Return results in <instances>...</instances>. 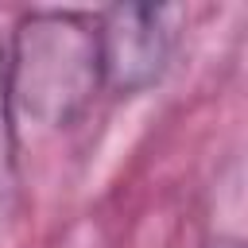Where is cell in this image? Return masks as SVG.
Here are the masks:
<instances>
[{"label":"cell","instance_id":"4","mask_svg":"<svg viewBox=\"0 0 248 248\" xmlns=\"http://www.w3.org/2000/svg\"><path fill=\"white\" fill-rule=\"evenodd\" d=\"M209 248H244V244H240V240H232V236H217Z\"/></svg>","mask_w":248,"mask_h":248},{"label":"cell","instance_id":"3","mask_svg":"<svg viewBox=\"0 0 248 248\" xmlns=\"http://www.w3.org/2000/svg\"><path fill=\"white\" fill-rule=\"evenodd\" d=\"M19 147H16V101L8 78V39L0 35V221L16 209L19 194Z\"/></svg>","mask_w":248,"mask_h":248},{"label":"cell","instance_id":"2","mask_svg":"<svg viewBox=\"0 0 248 248\" xmlns=\"http://www.w3.org/2000/svg\"><path fill=\"white\" fill-rule=\"evenodd\" d=\"M97 50H101V81L116 93L151 89L174 50L170 12L151 4H120L101 12L97 19Z\"/></svg>","mask_w":248,"mask_h":248},{"label":"cell","instance_id":"1","mask_svg":"<svg viewBox=\"0 0 248 248\" xmlns=\"http://www.w3.org/2000/svg\"><path fill=\"white\" fill-rule=\"evenodd\" d=\"M8 78L16 112L66 128L97 97V23L81 12H31L8 35Z\"/></svg>","mask_w":248,"mask_h":248}]
</instances>
